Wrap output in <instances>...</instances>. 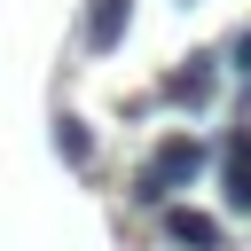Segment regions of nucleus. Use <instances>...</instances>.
Wrapping results in <instances>:
<instances>
[{
  "label": "nucleus",
  "instance_id": "nucleus-7",
  "mask_svg": "<svg viewBox=\"0 0 251 251\" xmlns=\"http://www.w3.org/2000/svg\"><path fill=\"white\" fill-rule=\"evenodd\" d=\"M227 55H235V71H243V86H251V24L235 31V47H227Z\"/></svg>",
  "mask_w": 251,
  "mask_h": 251
},
{
  "label": "nucleus",
  "instance_id": "nucleus-6",
  "mask_svg": "<svg viewBox=\"0 0 251 251\" xmlns=\"http://www.w3.org/2000/svg\"><path fill=\"white\" fill-rule=\"evenodd\" d=\"M55 157H63L71 173H94V126H86L78 110H55Z\"/></svg>",
  "mask_w": 251,
  "mask_h": 251
},
{
  "label": "nucleus",
  "instance_id": "nucleus-4",
  "mask_svg": "<svg viewBox=\"0 0 251 251\" xmlns=\"http://www.w3.org/2000/svg\"><path fill=\"white\" fill-rule=\"evenodd\" d=\"M157 227H165V243H173V251H227V227H220L212 212H196V204H165V212H157Z\"/></svg>",
  "mask_w": 251,
  "mask_h": 251
},
{
  "label": "nucleus",
  "instance_id": "nucleus-5",
  "mask_svg": "<svg viewBox=\"0 0 251 251\" xmlns=\"http://www.w3.org/2000/svg\"><path fill=\"white\" fill-rule=\"evenodd\" d=\"M126 31H133V0H86V16H78L86 55H118V47H126Z\"/></svg>",
  "mask_w": 251,
  "mask_h": 251
},
{
  "label": "nucleus",
  "instance_id": "nucleus-2",
  "mask_svg": "<svg viewBox=\"0 0 251 251\" xmlns=\"http://www.w3.org/2000/svg\"><path fill=\"white\" fill-rule=\"evenodd\" d=\"M157 94H165V102H180V110H204V102L220 94V55H212V47H196L188 63H173V71H165V86H157Z\"/></svg>",
  "mask_w": 251,
  "mask_h": 251
},
{
  "label": "nucleus",
  "instance_id": "nucleus-3",
  "mask_svg": "<svg viewBox=\"0 0 251 251\" xmlns=\"http://www.w3.org/2000/svg\"><path fill=\"white\" fill-rule=\"evenodd\" d=\"M212 165H220V204H227V212H251V126L220 133Z\"/></svg>",
  "mask_w": 251,
  "mask_h": 251
},
{
  "label": "nucleus",
  "instance_id": "nucleus-1",
  "mask_svg": "<svg viewBox=\"0 0 251 251\" xmlns=\"http://www.w3.org/2000/svg\"><path fill=\"white\" fill-rule=\"evenodd\" d=\"M204 173H212V141H196V133H165V141L133 165V188H126V196H133L141 212H165V204H173L180 188H196Z\"/></svg>",
  "mask_w": 251,
  "mask_h": 251
}]
</instances>
